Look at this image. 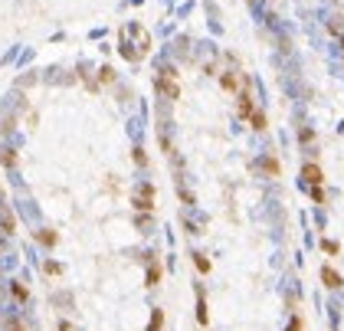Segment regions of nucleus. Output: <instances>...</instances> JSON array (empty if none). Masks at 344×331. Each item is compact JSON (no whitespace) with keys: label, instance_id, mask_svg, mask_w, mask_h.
<instances>
[{"label":"nucleus","instance_id":"f257e3e1","mask_svg":"<svg viewBox=\"0 0 344 331\" xmlns=\"http://www.w3.org/2000/svg\"><path fill=\"white\" fill-rule=\"evenodd\" d=\"M135 207H138V210H151V207H154V187H151V184H144V187L138 190Z\"/></svg>","mask_w":344,"mask_h":331},{"label":"nucleus","instance_id":"f03ea898","mask_svg":"<svg viewBox=\"0 0 344 331\" xmlns=\"http://www.w3.org/2000/svg\"><path fill=\"white\" fill-rule=\"evenodd\" d=\"M302 177H305V184H308V187H321V181H324L318 164H305V167H302Z\"/></svg>","mask_w":344,"mask_h":331},{"label":"nucleus","instance_id":"7ed1b4c3","mask_svg":"<svg viewBox=\"0 0 344 331\" xmlns=\"http://www.w3.org/2000/svg\"><path fill=\"white\" fill-rule=\"evenodd\" d=\"M321 282L328 285V289H341V285H344V275L334 272L331 266H324V269H321Z\"/></svg>","mask_w":344,"mask_h":331},{"label":"nucleus","instance_id":"20e7f679","mask_svg":"<svg viewBox=\"0 0 344 331\" xmlns=\"http://www.w3.org/2000/svg\"><path fill=\"white\" fill-rule=\"evenodd\" d=\"M157 89H161V92H164L167 98H177V95H180V89L174 85V79H171V73H164L161 79H157Z\"/></svg>","mask_w":344,"mask_h":331},{"label":"nucleus","instance_id":"39448f33","mask_svg":"<svg viewBox=\"0 0 344 331\" xmlns=\"http://www.w3.org/2000/svg\"><path fill=\"white\" fill-rule=\"evenodd\" d=\"M223 89H226V92H236V89H240V76H236V73H226L223 76Z\"/></svg>","mask_w":344,"mask_h":331},{"label":"nucleus","instance_id":"423d86ee","mask_svg":"<svg viewBox=\"0 0 344 331\" xmlns=\"http://www.w3.org/2000/svg\"><path fill=\"white\" fill-rule=\"evenodd\" d=\"M161 325H164V311H161V308H154L151 321H148V331H161Z\"/></svg>","mask_w":344,"mask_h":331},{"label":"nucleus","instance_id":"0eeeda50","mask_svg":"<svg viewBox=\"0 0 344 331\" xmlns=\"http://www.w3.org/2000/svg\"><path fill=\"white\" fill-rule=\"evenodd\" d=\"M240 115H252V95L249 92L240 95Z\"/></svg>","mask_w":344,"mask_h":331},{"label":"nucleus","instance_id":"6e6552de","mask_svg":"<svg viewBox=\"0 0 344 331\" xmlns=\"http://www.w3.org/2000/svg\"><path fill=\"white\" fill-rule=\"evenodd\" d=\"M0 227H4V233H13V230H16L13 213H0Z\"/></svg>","mask_w":344,"mask_h":331},{"label":"nucleus","instance_id":"1a4fd4ad","mask_svg":"<svg viewBox=\"0 0 344 331\" xmlns=\"http://www.w3.org/2000/svg\"><path fill=\"white\" fill-rule=\"evenodd\" d=\"M197 321H200V325H207V321H210V311H207V302L204 299L197 302Z\"/></svg>","mask_w":344,"mask_h":331},{"label":"nucleus","instance_id":"9d476101","mask_svg":"<svg viewBox=\"0 0 344 331\" xmlns=\"http://www.w3.org/2000/svg\"><path fill=\"white\" fill-rule=\"evenodd\" d=\"M157 282H161V266H151V269H148V285H157Z\"/></svg>","mask_w":344,"mask_h":331},{"label":"nucleus","instance_id":"9b49d317","mask_svg":"<svg viewBox=\"0 0 344 331\" xmlns=\"http://www.w3.org/2000/svg\"><path fill=\"white\" fill-rule=\"evenodd\" d=\"M252 128H256V131L266 128V115H262V112H252Z\"/></svg>","mask_w":344,"mask_h":331},{"label":"nucleus","instance_id":"f8f14e48","mask_svg":"<svg viewBox=\"0 0 344 331\" xmlns=\"http://www.w3.org/2000/svg\"><path fill=\"white\" fill-rule=\"evenodd\" d=\"M193 263H197L200 272H210V259H207V256H193Z\"/></svg>","mask_w":344,"mask_h":331},{"label":"nucleus","instance_id":"ddd939ff","mask_svg":"<svg viewBox=\"0 0 344 331\" xmlns=\"http://www.w3.org/2000/svg\"><path fill=\"white\" fill-rule=\"evenodd\" d=\"M321 249H324V253H331V256H334V253H338V243H331V239H324V243H321Z\"/></svg>","mask_w":344,"mask_h":331},{"label":"nucleus","instance_id":"4468645a","mask_svg":"<svg viewBox=\"0 0 344 331\" xmlns=\"http://www.w3.org/2000/svg\"><path fill=\"white\" fill-rule=\"evenodd\" d=\"M40 243H46V246H52V243H56V233H40Z\"/></svg>","mask_w":344,"mask_h":331},{"label":"nucleus","instance_id":"2eb2a0df","mask_svg":"<svg viewBox=\"0 0 344 331\" xmlns=\"http://www.w3.org/2000/svg\"><path fill=\"white\" fill-rule=\"evenodd\" d=\"M288 331H302V318L292 315V321H288Z\"/></svg>","mask_w":344,"mask_h":331},{"label":"nucleus","instance_id":"dca6fc26","mask_svg":"<svg viewBox=\"0 0 344 331\" xmlns=\"http://www.w3.org/2000/svg\"><path fill=\"white\" fill-rule=\"evenodd\" d=\"M13 295H16V299H23V302H26V289H23V285H13Z\"/></svg>","mask_w":344,"mask_h":331},{"label":"nucleus","instance_id":"f3484780","mask_svg":"<svg viewBox=\"0 0 344 331\" xmlns=\"http://www.w3.org/2000/svg\"><path fill=\"white\" fill-rule=\"evenodd\" d=\"M7 331H26V328L20 325V321H10V325H7Z\"/></svg>","mask_w":344,"mask_h":331}]
</instances>
